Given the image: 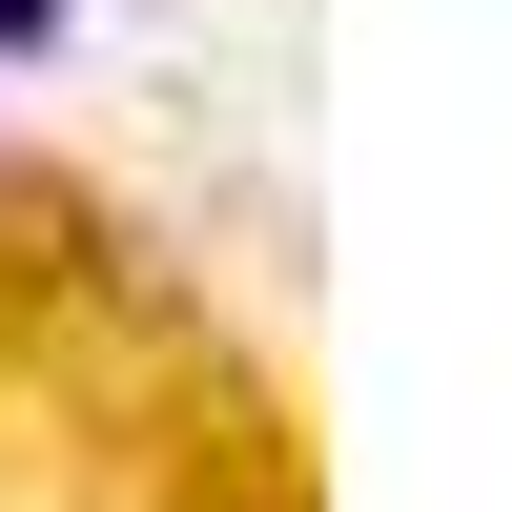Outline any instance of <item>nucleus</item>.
Returning a JSON list of instances; mask_svg holds the SVG:
<instances>
[{"mask_svg":"<svg viewBox=\"0 0 512 512\" xmlns=\"http://www.w3.org/2000/svg\"><path fill=\"white\" fill-rule=\"evenodd\" d=\"M0 41H21V62H41V41H82V0H0Z\"/></svg>","mask_w":512,"mask_h":512,"instance_id":"f257e3e1","label":"nucleus"}]
</instances>
